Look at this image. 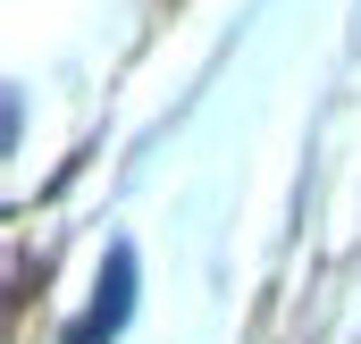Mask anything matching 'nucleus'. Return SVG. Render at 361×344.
Masks as SVG:
<instances>
[{
	"mask_svg": "<svg viewBox=\"0 0 361 344\" xmlns=\"http://www.w3.org/2000/svg\"><path fill=\"white\" fill-rule=\"evenodd\" d=\"M126 311H135V252L118 244V252L101 260V294H92V311L68 328V344H109L118 328H126Z\"/></svg>",
	"mask_w": 361,
	"mask_h": 344,
	"instance_id": "obj_1",
	"label": "nucleus"
}]
</instances>
